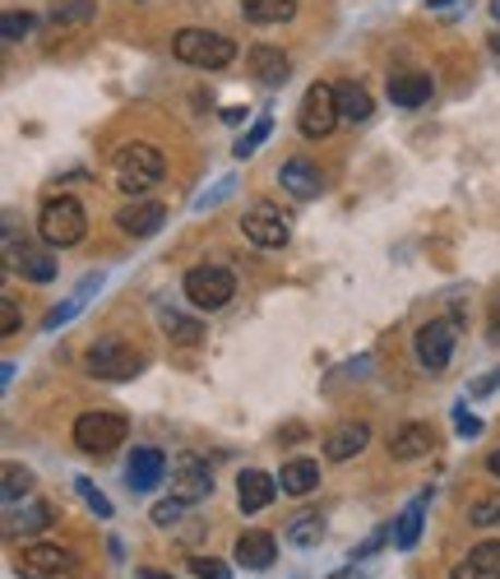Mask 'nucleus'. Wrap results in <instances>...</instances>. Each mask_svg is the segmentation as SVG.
<instances>
[{"label": "nucleus", "instance_id": "obj_1", "mask_svg": "<svg viewBox=\"0 0 500 579\" xmlns=\"http://www.w3.org/2000/svg\"><path fill=\"white\" fill-rule=\"evenodd\" d=\"M163 172H167L163 153L144 140L117 149V158H111V177H117V190H126V196H148L163 181Z\"/></svg>", "mask_w": 500, "mask_h": 579}, {"label": "nucleus", "instance_id": "obj_2", "mask_svg": "<svg viewBox=\"0 0 500 579\" xmlns=\"http://www.w3.org/2000/svg\"><path fill=\"white\" fill-rule=\"evenodd\" d=\"M171 51H177V61L195 66V70H223V66L237 61L233 37H223L214 28H181L171 37Z\"/></svg>", "mask_w": 500, "mask_h": 579}, {"label": "nucleus", "instance_id": "obj_3", "mask_svg": "<svg viewBox=\"0 0 500 579\" xmlns=\"http://www.w3.org/2000/svg\"><path fill=\"white\" fill-rule=\"evenodd\" d=\"M84 366H88L93 380H134V376H140V366H144V357L134 353L121 334H98L88 343Z\"/></svg>", "mask_w": 500, "mask_h": 579}, {"label": "nucleus", "instance_id": "obj_4", "mask_svg": "<svg viewBox=\"0 0 500 579\" xmlns=\"http://www.w3.org/2000/svg\"><path fill=\"white\" fill-rule=\"evenodd\" d=\"M37 232H43V241L56 246V250L80 246V241H84V232H88L84 204H80V200H70V196L47 200V204H43V214H37Z\"/></svg>", "mask_w": 500, "mask_h": 579}, {"label": "nucleus", "instance_id": "obj_5", "mask_svg": "<svg viewBox=\"0 0 500 579\" xmlns=\"http://www.w3.org/2000/svg\"><path fill=\"white\" fill-rule=\"evenodd\" d=\"M237 297V279L233 269L223 264H200L186 274V302L195 306V311H223L227 302Z\"/></svg>", "mask_w": 500, "mask_h": 579}, {"label": "nucleus", "instance_id": "obj_6", "mask_svg": "<svg viewBox=\"0 0 500 579\" xmlns=\"http://www.w3.org/2000/svg\"><path fill=\"white\" fill-rule=\"evenodd\" d=\"M126 432H130V422L121 413H84L80 422H74V446H80L84 454H98L107 459L117 446H126Z\"/></svg>", "mask_w": 500, "mask_h": 579}, {"label": "nucleus", "instance_id": "obj_7", "mask_svg": "<svg viewBox=\"0 0 500 579\" xmlns=\"http://www.w3.org/2000/svg\"><path fill=\"white\" fill-rule=\"evenodd\" d=\"M343 121L338 116V88L334 84H311L306 88V98L297 107V126L306 140H324V134H334V126Z\"/></svg>", "mask_w": 500, "mask_h": 579}, {"label": "nucleus", "instance_id": "obj_8", "mask_svg": "<svg viewBox=\"0 0 500 579\" xmlns=\"http://www.w3.org/2000/svg\"><path fill=\"white\" fill-rule=\"evenodd\" d=\"M241 232L255 246H264V250H278V246H287V237H293V223H287V214L274 204V200H255L246 209V218H241Z\"/></svg>", "mask_w": 500, "mask_h": 579}, {"label": "nucleus", "instance_id": "obj_9", "mask_svg": "<svg viewBox=\"0 0 500 579\" xmlns=\"http://www.w3.org/2000/svg\"><path fill=\"white\" fill-rule=\"evenodd\" d=\"M454 320H427L421 330L413 334V353H417V362H421V371H445L450 366V357H454Z\"/></svg>", "mask_w": 500, "mask_h": 579}, {"label": "nucleus", "instance_id": "obj_10", "mask_svg": "<svg viewBox=\"0 0 500 579\" xmlns=\"http://www.w3.org/2000/svg\"><path fill=\"white\" fill-rule=\"evenodd\" d=\"M19 570H24L28 579H66L74 570V556L66 547L33 543V547H24V556H19Z\"/></svg>", "mask_w": 500, "mask_h": 579}, {"label": "nucleus", "instance_id": "obj_11", "mask_svg": "<svg viewBox=\"0 0 500 579\" xmlns=\"http://www.w3.org/2000/svg\"><path fill=\"white\" fill-rule=\"evenodd\" d=\"M171 496L186 500V506L214 496V473H209V463L204 459H181L177 469H171Z\"/></svg>", "mask_w": 500, "mask_h": 579}, {"label": "nucleus", "instance_id": "obj_12", "mask_svg": "<svg viewBox=\"0 0 500 579\" xmlns=\"http://www.w3.org/2000/svg\"><path fill=\"white\" fill-rule=\"evenodd\" d=\"M126 477H130V492H153L167 477V454L153 446H140L126 463Z\"/></svg>", "mask_w": 500, "mask_h": 579}, {"label": "nucleus", "instance_id": "obj_13", "mask_svg": "<svg viewBox=\"0 0 500 579\" xmlns=\"http://www.w3.org/2000/svg\"><path fill=\"white\" fill-rule=\"evenodd\" d=\"M250 74L269 88H283L293 80V61H287L283 47H250Z\"/></svg>", "mask_w": 500, "mask_h": 579}, {"label": "nucleus", "instance_id": "obj_14", "mask_svg": "<svg viewBox=\"0 0 500 579\" xmlns=\"http://www.w3.org/2000/svg\"><path fill=\"white\" fill-rule=\"evenodd\" d=\"M237 566L241 570H269L274 566V556H278V543H274V533H260V529H250L237 537Z\"/></svg>", "mask_w": 500, "mask_h": 579}, {"label": "nucleus", "instance_id": "obj_15", "mask_svg": "<svg viewBox=\"0 0 500 579\" xmlns=\"http://www.w3.org/2000/svg\"><path fill=\"white\" fill-rule=\"evenodd\" d=\"M117 223H121L126 237H153V232L167 223V209L158 200H134L130 209H121V214H117Z\"/></svg>", "mask_w": 500, "mask_h": 579}, {"label": "nucleus", "instance_id": "obj_16", "mask_svg": "<svg viewBox=\"0 0 500 579\" xmlns=\"http://www.w3.org/2000/svg\"><path fill=\"white\" fill-rule=\"evenodd\" d=\"M436 450V432L427 427V422H408V427H398L390 436V454L398 463H408V459H421V454H431Z\"/></svg>", "mask_w": 500, "mask_h": 579}, {"label": "nucleus", "instance_id": "obj_17", "mask_svg": "<svg viewBox=\"0 0 500 579\" xmlns=\"http://www.w3.org/2000/svg\"><path fill=\"white\" fill-rule=\"evenodd\" d=\"M367 440H371L367 422H343V427H334L330 436H324V454H330L334 463H343V459H353V454L367 450Z\"/></svg>", "mask_w": 500, "mask_h": 579}, {"label": "nucleus", "instance_id": "obj_18", "mask_svg": "<svg viewBox=\"0 0 500 579\" xmlns=\"http://www.w3.org/2000/svg\"><path fill=\"white\" fill-rule=\"evenodd\" d=\"M278 181L287 186V196H297V200H316L320 190H324V177H320V167H316V163H306V158H293V163H283Z\"/></svg>", "mask_w": 500, "mask_h": 579}, {"label": "nucleus", "instance_id": "obj_19", "mask_svg": "<svg viewBox=\"0 0 500 579\" xmlns=\"http://www.w3.org/2000/svg\"><path fill=\"white\" fill-rule=\"evenodd\" d=\"M274 492H278V482L269 477V473H260V469H246V473L237 477V506H241L246 515L264 510L269 500H274Z\"/></svg>", "mask_w": 500, "mask_h": 579}, {"label": "nucleus", "instance_id": "obj_20", "mask_svg": "<svg viewBox=\"0 0 500 579\" xmlns=\"http://www.w3.org/2000/svg\"><path fill=\"white\" fill-rule=\"evenodd\" d=\"M431 74H421V70H408V74H394L390 80V103L394 107H421V103H431Z\"/></svg>", "mask_w": 500, "mask_h": 579}, {"label": "nucleus", "instance_id": "obj_21", "mask_svg": "<svg viewBox=\"0 0 500 579\" xmlns=\"http://www.w3.org/2000/svg\"><path fill=\"white\" fill-rule=\"evenodd\" d=\"M283 496H311L320 487V463L316 459H287L278 473Z\"/></svg>", "mask_w": 500, "mask_h": 579}, {"label": "nucleus", "instance_id": "obj_22", "mask_svg": "<svg viewBox=\"0 0 500 579\" xmlns=\"http://www.w3.org/2000/svg\"><path fill=\"white\" fill-rule=\"evenodd\" d=\"M10 515V533H24V537H33V533H43L47 524H51V506L47 500H28V506H10L5 510Z\"/></svg>", "mask_w": 500, "mask_h": 579}, {"label": "nucleus", "instance_id": "obj_23", "mask_svg": "<svg viewBox=\"0 0 500 579\" xmlns=\"http://www.w3.org/2000/svg\"><path fill=\"white\" fill-rule=\"evenodd\" d=\"M241 14L246 24H287L297 14V0H241Z\"/></svg>", "mask_w": 500, "mask_h": 579}, {"label": "nucleus", "instance_id": "obj_24", "mask_svg": "<svg viewBox=\"0 0 500 579\" xmlns=\"http://www.w3.org/2000/svg\"><path fill=\"white\" fill-rule=\"evenodd\" d=\"M371 93L361 88L357 80H348V84H338V116L343 121H353V126H361V121H371Z\"/></svg>", "mask_w": 500, "mask_h": 579}, {"label": "nucleus", "instance_id": "obj_25", "mask_svg": "<svg viewBox=\"0 0 500 579\" xmlns=\"http://www.w3.org/2000/svg\"><path fill=\"white\" fill-rule=\"evenodd\" d=\"M421 515H427V496L408 500V510L394 519V547H398V552H413V547H417V537H421Z\"/></svg>", "mask_w": 500, "mask_h": 579}, {"label": "nucleus", "instance_id": "obj_26", "mask_svg": "<svg viewBox=\"0 0 500 579\" xmlns=\"http://www.w3.org/2000/svg\"><path fill=\"white\" fill-rule=\"evenodd\" d=\"M98 14V0H56L47 10V19L56 28H70V24H88V19Z\"/></svg>", "mask_w": 500, "mask_h": 579}, {"label": "nucleus", "instance_id": "obj_27", "mask_svg": "<svg viewBox=\"0 0 500 579\" xmlns=\"http://www.w3.org/2000/svg\"><path fill=\"white\" fill-rule=\"evenodd\" d=\"M158 324L167 330V339H177V343H200V320H190V316H181V311H171V306L163 302L158 306Z\"/></svg>", "mask_w": 500, "mask_h": 579}, {"label": "nucleus", "instance_id": "obj_28", "mask_svg": "<svg viewBox=\"0 0 500 579\" xmlns=\"http://www.w3.org/2000/svg\"><path fill=\"white\" fill-rule=\"evenodd\" d=\"M287 543H293V547H320L324 543V519L311 515V510L297 515L293 524H287Z\"/></svg>", "mask_w": 500, "mask_h": 579}, {"label": "nucleus", "instance_id": "obj_29", "mask_svg": "<svg viewBox=\"0 0 500 579\" xmlns=\"http://www.w3.org/2000/svg\"><path fill=\"white\" fill-rule=\"evenodd\" d=\"M14 269H19L24 279H33V283H51V279H56V260L47 256V250H24Z\"/></svg>", "mask_w": 500, "mask_h": 579}, {"label": "nucleus", "instance_id": "obj_30", "mask_svg": "<svg viewBox=\"0 0 500 579\" xmlns=\"http://www.w3.org/2000/svg\"><path fill=\"white\" fill-rule=\"evenodd\" d=\"M468 566L483 579H500V543H477L468 552Z\"/></svg>", "mask_w": 500, "mask_h": 579}, {"label": "nucleus", "instance_id": "obj_31", "mask_svg": "<svg viewBox=\"0 0 500 579\" xmlns=\"http://www.w3.org/2000/svg\"><path fill=\"white\" fill-rule=\"evenodd\" d=\"M33 28H37V19L28 10H5V19H0V33H5V43H24Z\"/></svg>", "mask_w": 500, "mask_h": 579}, {"label": "nucleus", "instance_id": "obj_32", "mask_svg": "<svg viewBox=\"0 0 500 579\" xmlns=\"http://www.w3.org/2000/svg\"><path fill=\"white\" fill-rule=\"evenodd\" d=\"M269 134H274V121H269V116H260V121L250 126V130L241 134V140H237V149H233V153H237V158H250V153H255V149L269 140Z\"/></svg>", "mask_w": 500, "mask_h": 579}, {"label": "nucleus", "instance_id": "obj_33", "mask_svg": "<svg viewBox=\"0 0 500 579\" xmlns=\"http://www.w3.org/2000/svg\"><path fill=\"white\" fill-rule=\"evenodd\" d=\"M19 496H33V473L19 469V463H10V469H5V506H14Z\"/></svg>", "mask_w": 500, "mask_h": 579}, {"label": "nucleus", "instance_id": "obj_34", "mask_svg": "<svg viewBox=\"0 0 500 579\" xmlns=\"http://www.w3.org/2000/svg\"><path fill=\"white\" fill-rule=\"evenodd\" d=\"M74 492H80V500H84V506H88L93 515H98V519H111V500H107L98 487H93L88 477H74Z\"/></svg>", "mask_w": 500, "mask_h": 579}, {"label": "nucleus", "instance_id": "obj_35", "mask_svg": "<svg viewBox=\"0 0 500 579\" xmlns=\"http://www.w3.org/2000/svg\"><path fill=\"white\" fill-rule=\"evenodd\" d=\"M181 515H186V500H177V496H171V500H158V506H153V524H158V529H177L181 524Z\"/></svg>", "mask_w": 500, "mask_h": 579}, {"label": "nucleus", "instance_id": "obj_36", "mask_svg": "<svg viewBox=\"0 0 500 579\" xmlns=\"http://www.w3.org/2000/svg\"><path fill=\"white\" fill-rule=\"evenodd\" d=\"M190 575L195 579H233V570L223 562H214V556H190Z\"/></svg>", "mask_w": 500, "mask_h": 579}, {"label": "nucleus", "instance_id": "obj_37", "mask_svg": "<svg viewBox=\"0 0 500 579\" xmlns=\"http://www.w3.org/2000/svg\"><path fill=\"white\" fill-rule=\"evenodd\" d=\"M80 306H84V297H70L66 306H56V311H47V320H43V330H61V324H70L74 316H80Z\"/></svg>", "mask_w": 500, "mask_h": 579}, {"label": "nucleus", "instance_id": "obj_38", "mask_svg": "<svg viewBox=\"0 0 500 579\" xmlns=\"http://www.w3.org/2000/svg\"><path fill=\"white\" fill-rule=\"evenodd\" d=\"M468 524H477V529L500 524V500H477V506L468 510Z\"/></svg>", "mask_w": 500, "mask_h": 579}, {"label": "nucleus", "instance_id": "obj_39", "mask_svg": "<svg viewBox=\"0 0 500 579\" xmlns=\"http://www.w3.org/2000/svg\"><path fill=\"white\" fill-rule=\"evenodd\" d=\"M0 334H19V302L0 297Z\"/></svg>", "mask_w": 500, "mask_h": 579}, {"label": "nucleus", "instance_id": "obj_40", "mask_svg": "<svg viewBox=\"0 0 500 579\" xmlns=\"http://www.w3.org/2000/svg\"><path fill=\"white\" fill-rule=\"evenodd\" d=\"M233 186H237V177H223L214 196H200V200H195V209H214V204H223L227 196H233Z\"/></svg>", "mask_w": 500, "mask_h": 579}, {"label": "nucleus", "instance_id": "obj_41", "mask_svg": "<svg viewBox=\"0 0 500 579\" xmlns=\"http://www.w3.org/2000/svg\"><path fill=\"white\" fill-rule=\"evenodd\" d=\"M491 390H500V366L491 376H477L473 385H468V399H483V394H491Z\"/></svg>", "mask_w": 500, "mask_h": 579}, {"label": "nucleus", "instance_id": "obj_42", "mask_svg": "<svg viewBox=\"0 0 500 579\" xmlns=\"http://www.w3.org/2000/svg\"><path fill=\"white\" fill-rule=\"evenodd\" d=\"M454 427H459V436H477V432H483V422H477L473 413H464V409H454Z\"/></svg>", "mask_w": 500, "mask_h": 579}, {"label": "nucleus", "instance_id": "obj_43", "mask_svg": "<svg viewBox=\"0 0 500 579\" xmlns=\"http://www.w3.org/2000/svg\"><path fill=\"white\" fill-rule=\"evenodd\" d=\"M491 339H500V293L491 297Z\"/></svg>", "mask_w": 500, "mask_h": 579}, {"label": "nucleus", "instance_id": "obj_44", "mask_svg": "<svg viewBox=\"0 0 500 579\" xmlns=\"http://www.w3.org/2000/svg\"><path fill=\"white\" fill-rule=\"evenodd\" d=\"M223 121H227V126H241V121H246V107H227Z\"/></svg>", "mask_w": 500, "mask_h": 579}, {"label": "nucleus", "instance_id": "obj_45", "mask_svg": "<svg viewBox=\"0 0 500 579\" xmlns=\"http://www.w3.org/2000/svg\"><path fill=\"white\" fill-rule=\"evenodd\" d=\"M450 579H483V575H477V570H473V566H468V562H464V566H459V570H454V575H450Z\"/></svg>", "mask_w": 500, "mask_h": 579}, {"label": "nucleus", "instance_id": "obj_46", "mask_svg": "<svg viewBox=\"0 0 500 579\" xmlns=\"http://www.w3.org/2000/svg\"><path fill=\"white\" fill-rule=\"evenodd\" d=\"M134 579H171V575H163V570H140Z\"/></svg>", "mask_w": 500, "mask_h": 579}, {"label": "nucleus", "instance_id": "obj_47", "mask_svg": "<svg viewBox=\"0 0 500 579\" xmlns=\"http://www.w3.org/2000/svg\"><path fill=\"white\" fill-rule=\"evenodd\" d=\"M487 469H491V477H500V450H496V454L487 459Z\"/></svg>", "mask_w": 500, "mask_h": 579}, {"label": "nucleus", "instance_id": "obj_48", "mask_svg": "<svg viewBox=\"0 0 500 579\" xmlns=\"http://www.w3.org/2000/svg\"><path fill=\"white\" fill-rule=\"evenodd\" d=\"M491 19H496V24H500V0H491Z\"/></svg>", "mask_w": 500, "mask_h": 579}, {"label": "nucleus", "instance_id": "obj_49", "mask_svg": "<svg viewBox=\"0 0 500 579\" xmlns=\"http://www.w3.org/2000/svg\"><path fill=\"white\" fill-rule=\"evenodd\" d=\"M431 5H436V10H445V5H454V0H431Z\"/></svg>", "mask_w": 500, "mask_h": 579}]
</instances>
